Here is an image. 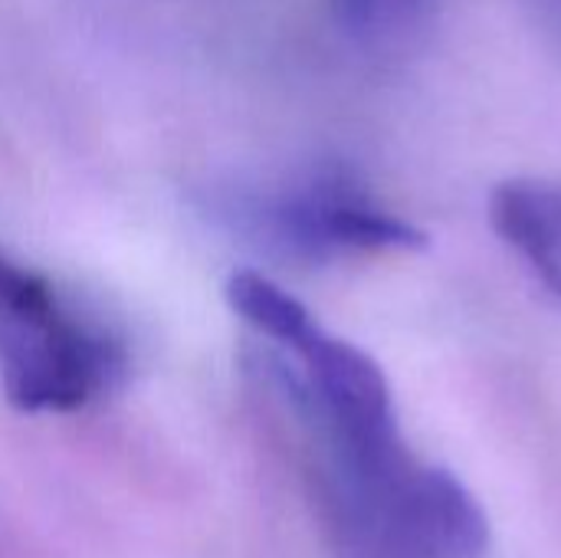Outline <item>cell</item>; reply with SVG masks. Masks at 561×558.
Returning <instances> with one entry per match:
<instances>
[{
  "label": "cell",
  "mask_w": 561,
  "mask_h": 558,
  "mask_svg": "<svg viewBox=\"0 0 561 558\" xmlns=\"http://www.w3.org/2000/svg\"><path fill=\"white\" fill-rule=\"evenodd\" d=\"M125 372L122 342L43 270L0 247V388L20 411H79Z\"/></svg>",
  "instance_id": "6da1fadb"
},
{
  "label": "cell",
  "mask_w": 561,
  "mask_h": 558,
  "mask_svg": "<svg viewBox=\"0 0 561 558\" xmlns=\"http://www.w3.org/2000/svg\"><path fill=\"white\" fill-rule=\"evenodd\" d=\"M335 529L352 558H480L490 546L480 503L457 477L424 464L352 510Z\"/></svg>",
  "instance_id": "7a4b0ae2"
},
{
  "label": "cell",
  "mask_w": 561,
  "mask_h": 558,
  "mask_svg": "<svg viewBox=\"0 0 561 558\" xmlns=\"http://www.w3.org/2000/svg\"><path fill=\"white\" fill-rule=\"evenodd\" d=\"M250 220L276 247L306 260L414 250L424 243L411 224L381 210L371 197L339 178H319L263 197L250 207Z\"/></svg>",
  "instance_id": "3957f363"
},
{
  "label": "cell",
  "mask_w": 561,
  "mask_h": 558,
  "mask_svg": "<svg viewBox=\"0 0 561 558\" xmlns=\"http://www.w3.org/2000/svg\"><path fill=\"white\" fill-rule=\"evenodd\" d=\"M496 234L561 293V187L546 181H506L490 197Z\"/></svg>",
  "instance_id": "277c9868"
},
{
  "label": "cell",
  "mask_w": 561,
  "mask_h": 558,
  "mask_svg": "<svg viewBox=\"0 0 561 558\" xmlns=\"http://www.w3.org/2000/svg\"><path fill=\"white\" fill-rule=\"evenodd\" d=\"M227 303L247 326L283 349H293L316 326V316L296 296L253 270H240L227 280Z\"/></svg>",
  "instance_id": "5b68a950"
},
{
  "label": "cell",
  "mask_w": 561,
  "mask_h": 558,
  "mask_svg": "<svg viewBox=\"0 0 561 558\" xmlns=\"http://www.w3.org/2000/svg\"><path fill=\"white\" fill-rule=\"evenodd\" d=\"M339 7H342V13H345L352 23H365V20H371L378 0H339Z\"/></svg>",
  "instance_id": "8992f818"
}]
</instances>
